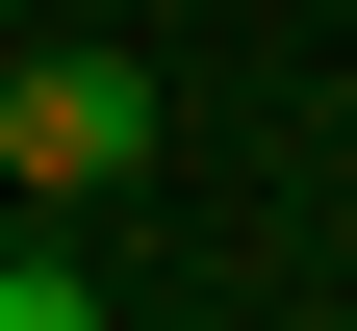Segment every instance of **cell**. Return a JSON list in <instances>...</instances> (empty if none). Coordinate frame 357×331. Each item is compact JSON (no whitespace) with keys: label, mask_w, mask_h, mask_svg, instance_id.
Returning <instances> with one entry per match:
<instances>
[{"label":"cell","mask_w":357,"mask_h":331,"mask_svg":"<svg viewBox=\"0 0 357 331\" xmlns=\"http://www.w3.org/2000/svg\"><path fill=\"white\" fill-rule=\"evenodd\" d=\"M0 178H26V204H128V178H153V77L128 52H26L0 77Z\"/></svg>","instance_id":"6da1fadb"},{"label":"cell","mask_w":357,"mask_h":331,"mask_svg":"<svg viewBox=\"0 0 357 331\" xmlns=\"http://www.w3.org/2000/svg\"><path fill=\"white\" fill-rule=\"evenodd\" d=\"M0 331H102V255H26L0 229Z\"/></svg>","instance_id":"7a4b0ae2"},{"label":"cell","mask_w":357,"mask_h":331,"mask_svg":"<svg viewBox=\"0 0 357 331\" xmlns=\"http://www.w3.org/2000/svg\"><path fill=\"white\" fill-rule=\"evenodd\" d=\"M0 77H26V26H0Z\"/></svg>","instance_id":"3957f363"},{"label":"cell","mask_w":357,"mask_h":331,"mask_svg":"<svg viewBox=\"0 0 357 331\" xmlns=\"http://www.w3.org/2000/svg\"><path fill=\"white\" fill-rule=\"evenodd\" d=\"M0 229H26V178H0Z\"/></svg>","instance_id":"277c9868"}]
</instances>
